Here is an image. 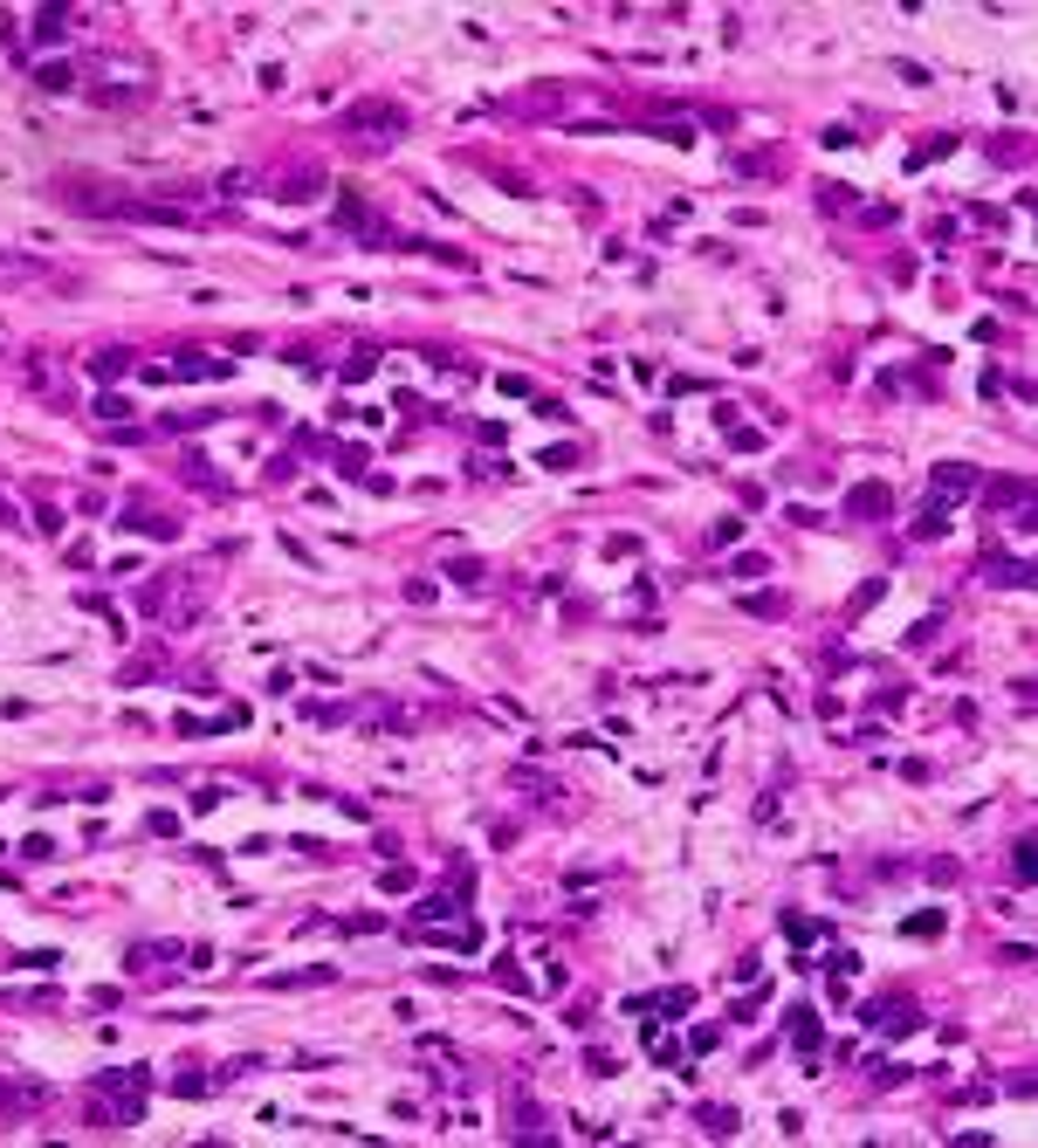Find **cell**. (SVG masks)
<instances>
[{
  "mask_svg": "<svg viewBox=\"0 0 1038 1148\" xmlns=\"http://www.w3.org/2000/svg\"><path fill=\"white\" fill-rule=\"evenodd\" d=\"M867 1018H873V1024H881V1032H908V1024H914V1004H908V997H894V1004L881 997V1004H873V1011H867Z\"/></svg>",
  "mask_w": 1038,
  "mask_h": 1148,
  "instance_id": "obj_1",
  "label": "cell"
},
{
  "mask_svg": "<svg viewBox=\"0 0 1038 1148\" xmlns=\"http://www.w3.org/2000/svg\"><path fill=\"white\" fill-rule=\"evenodd\" d=\"M963 488H970V468H936V502H942V509L956 502Z\"/></svg>",
  "mask_w": 1038,
  "mask_h": 1148,
  "instance_id": "obj_2",
  "label": "cell"
},
{
  "mask_svg": "<svg viewBox=\"0 0 1038 1148\" xmlns=\"http://www.w3.org/2000/svg\"><path fill=\"white\" fill-rule=\"evenodd\" d=\"M873 509H887V488L881 482H867V488H853V496H846V516H873Z\"/></svg>",
  "mask_w": 1038,
  "mask_h": 1148,
  "instance_id": "obj_3",
  "label": "cell"
},
{
  "mask_svg": "<svg viewBox=\"0 0 1038 1148\" xmlns=\"http://www.w3.org/2000/svg\"><path fill=\"white\" fill-rule=\"evenodd\" d=\"M701 1121H709V1135H736V1115H729V1107H701Z\"/></svg>",
  "mask_w": 1038,
  "mask_h": 1148,
  "instance_id": "obj_4",
  "label": "cell"
}]
</instances>
